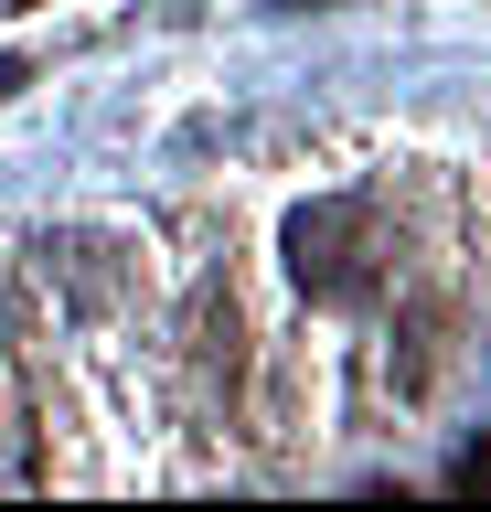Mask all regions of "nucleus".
Here are the masks:
<instances>
[{
  "label": "nucleus",
  "mask_w": 491,
  "mask_h": 512,
  "mask_svg": "<svg viewBox=\"0 0 491 512\" xmlns=\"http://www.w3.org/2000/svg\"><path fill=\"white\" fill-rule=\"evenodd\" d=\"M278 11H299V0H278Z\"/></svg>",
  "instance_id": "f257e3e1"
}]
</instances>
